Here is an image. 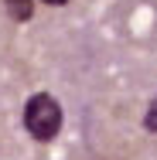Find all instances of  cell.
<instances>
[{"mask_svg":"<svg viewBox=\"0 0 157 160\" xmlns=\"http://www.w3.org/2000/svg\"><path fill=\"white\" fill-rule=\"evenodd\" d=\"M3 3H7V14L14 21H21V24L34 17V0H3Z\"/></svg>","mask_w":157,"mask_h":160,"instance_id":"2","label":"cell"},{"mask_svg":"<svg viewBox=\"0 0 157 160\" xmlns=\"http://www.w3.org/2000/svg\"><path fill=\"white\" fill-rule=\"evenodd\" d=\"M44 3H51V7H62V3H68V0H44Z\"/></svg>","mask_w":157,"mask_h":160,"instance_id":"4","label":"cell"},{"mask_svg":"<svg viewBox=\"0 0 157 160\" xmlns=\"http://www.w3.org/2000/svg\"><path fill=\"white\" fill-rule=\"evenodd\" d=\"M144 129H147V133H157V96L150 99V106H147V112H144Z\"/></svg>","mask_w":157,"mask_h":160,"instance_id":"3","label":"cell"},{"mask_svg":"<svg viewBox=\"0 0 157 160\" xmlns=\"http://www.w3.org/2000/svg\"><path fill=\"white\" fill-rule=\"evenodd\" d=\"M62 106L51 92H34L24 102V129L31 133L38 143H48L62 133Z\"/></svg>","mask_w":157,"mask_h":160,"instance_id":"1","label":"cell"}]
</instances>
